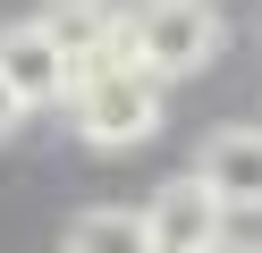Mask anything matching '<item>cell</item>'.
I'll return each mask as SVG.
<instances>
[{"label":"cell","instance_id":"obj_10","mask_svg":"<svg viewBox=\"0 0 262 253\" xmlns=\"http://www.w3.org/2000/svg\"><path fill=\"white\" fill-rule=\"evenodd\" d=\"M237 253H262V245H237Z\"/></svg>","mask_w":262,"mask_h":253},{"label":"cell","instance_id":"obj_4","mask_svg":"<svg viewBox=\"0 0 262 253\" xmlns=\"http://www.w3.org/2000/svg\"><path fill=\"white\" fill-rule=\"evenodd\" d=\"M194 177L220 211H262V127H220L194 152Z\"/></svg>","mask_w":262,"mask_h":253},{"label":"cell","instance_id":"obj_9","mask_svg":"<svg viewBox=\"0 0 262 253\" xmlns=\"http://www.w3.org/2000/svg\"><path fill=\"white\" fill-rule=\"evenodd\" d=\"M194 253H237V245H228V236H211V245H194Z\"/></svg>","mask_w":262,"mask_h":253},{"label":"cell","instance_id":"obj_8","mask_svg":"<svg viewBox=\"0 0 262 253\" xmlns=\"http://www.w3.org/2000/svg\"><path fill=\"white\" fill-rule=\"evenodd\" d=\"M17 127H26V101L9 93V84H0V135H17Z\"/></svg>","mask_w":262,"mask_h":253},{"label":"cell","instance_id":"obj_5","mask_svg":"<svg viewBox=\"0 0 262 253\" xmlns=\"http://www.w3.org/2000/svg\"><path fill=\"white\" fill-rule=\"evenodd\" d=\"M220 202L203 194V177H169L152 202H144V245L152 253H194V245H211L220 236Z\"/></svg>","mask_w":262,"mask_h":253},{"label":"cell","instance_id":"obj_3","mask_svg":"<svg viewBox=\"0 0 262 253\" xmlns=\"http://www.w3.org/2000/svg\"><path fill=\"white\" fill-rule=\"evenodd\" d=\"M34 26L59 42V59H68V84L85 76V67L127 59V9H110V0H51Z\"/></svg>","mask_w":262,"mask_h":253},{"label":"cell","instance_id":"obj_7","mask_svg":"<svg viewBox=\"0 0 262 253\" xmlns=\"http://www.w3.org/2000/svg\"><path fill=\"white\" fill-rule=\"evenodd\" d=\"M68 253H152L144 245V211H76L68 219Z\"/></svg>","mask_w":262,"mask_h":253},{"label":"cell","instance_id":"obj_1","mask_svg":"<svg viewBox=\"0 0 262 253\" xmlns=\"http://www.w3.org/2000/svg\"><path fill=\"white\" fill-rule=\"evenodd\" d=\"M68 127L85 135L93 152H136L144 135H161V76H144L136 59L85 67L68 84Z\"/></svg>","mask_w":262,"mask_h":253},{"label":"cell","instance_id":"obj_2","mask_svg":"<svg viewBox=\"0 0 262 253\" xmlns=\"http://www.w3.org/2000/svg\"><path fill=\"white\" fill-rule=\"evenodd\" d=\"M127 59L161 84L203 76L220 59V9L211 0H136L127 9Z\"/></svg>","mask_w":262,"mask_h":253},{"label":"cell","instance_id":"obj_6","mask_svg":"<svg viewBox=\"0 0 262 253\" xmlns=\"http://www.w3.org/2000/svg\"><path fill=\"white\" fill-rule=\"evenodd\" d=\"M0 84L26 101V110H42V101H68V59H59V42L26 17V26H0Z\"/></svg>","mask_w":262,"mask_h":253}]
</instances>
